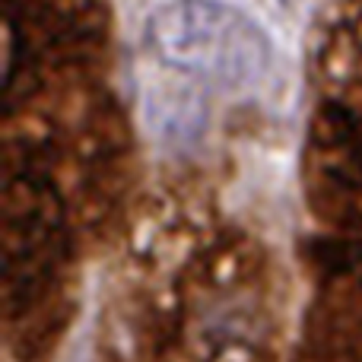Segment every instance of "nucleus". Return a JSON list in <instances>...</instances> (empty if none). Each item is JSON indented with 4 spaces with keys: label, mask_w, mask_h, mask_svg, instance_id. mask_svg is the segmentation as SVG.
Listing matches in <instances>:
<instances>
[{
    "label": "nucleus",
    "mask_w": 362,
    "mask_h": 362,
    "mask_svg": "<svg viewBox=\"0 0 362 362\" xmlns=\"http://www.w3.org/2000/svg\"><path fill=\"white\" fill-rule=\"evenodd\" d=\"M163 67L216 86H248L270 67V38L248 13L223 0H169L144 25Z\"/></svg>",
    "instance_id": "obj_1"
}]
</instances>
